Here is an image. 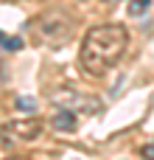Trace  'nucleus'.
<instances>
[{
  "mask_svg": "<svg viewBox=\"0 0 154 160\" xmlns=\"http://www.w3.org/2000/svg\"><path fill=\"white\" fill-rule=\"evenodd\" d=\"M107 3H118V0H107Z\"/></svg>",
  "mask_w": 154,
  "mask_h": 160,
  "instance_id": "nucleus-12",
  "label": "nucleus"
},
{
  "mask_svg": "<svg viewBox=\"0 0 154 160\" xmlns=\"http://www.w3.org/2000/svg\"><path fill=\"white\" fill-rule=\"evenodd\" d=\"M0 45H3L6 51H20V48H22V39H20V37H8V34L0 31Z\"/></svg>",
  "mask_w": 154,
  "mask_h": 160,
  "instance_id": "nucleus-6",
  "label": "nucleus"
},
{
  "mask_svg": "<svg viewBox=\"0 0 154 160\" xmlns=\"http://www.w3.org/2000/svg\"><path fill=\"white\" fill-rule=\"evenodd\" d=\"M17 110L34 112V110H36V101H34V98H22V96H20V98H17Z\"/></svg>",
  "mask_w": 154,
  "mask_h": 160,
  "instance_id": "nucleus-8",
  "label": "nucleus"
},
{
  "mask_svg": "<svg viewBox=\"0 0 154 160\" xmlns=\"http://www.w3.org/2000/svg\"><path fill=\"white\" fill-rule=\"evenodd\" d=\"M51 101L59 110H67V112H90V115H95V112L104 110L101 98H95L90 93H79V90H56L51 96Z\"/></svg>",
  "mask_w": 154,
  "mask_h": 160,
  "instance_id": "nucleus-2",
  "label": "nucleus"
},
{
  "mask_svg": "<svg viewBox=\"0 0 154 160\" xmlns=\"http://www.w3.org/2000/svg\"><path fill=\"white\" fill-rule=\"evenodd\" d=\"M39 31H42V37H45L53 48H59V42H65V39L70 37V31H73V20H70L65 11L53 8V11H45V14L39 17Z\"/></svg>",
  "mask_w": 154,
  "mask_h": 160,
  "instance_id": "nucleus-3",
  "label": "nucleus"
},
{
  "mask_svg": "<svg viewBox=\"0 0 154 160\" xmlns=\"http://www.w3.org/2000/svg\"><path fill=\"white\" fill-rule=\"evenodd\" d=\"M149 6H152V0H132L129 3V14L132 17H140V14L149 11Z\"/></svg>",
  "mask_w": 154,
  "mask_h": 160,
  "instance_id": "nucleus-7",
  "label": "nucleus"
},
{
  "mask_svg": "<svg viewBox=\"0 0 154 160\" xmlns=\"http://www.w3.org/2000/svg\"><path fill=\"white\" fill-rule=\"evenodd\" d=\"M140 155H143L146 160H154V143H146V146L140 149Z\"/></svg>",
  "mask_w": 154,
  "mask_h": 160,
  "instance_id": "nucleus-9",
  "label": "nucleus"
},
{
  "mask_svg": "<svg viewBox=\"0 0 154 160\" xmlns=\"http://www.w3.org/2000/svg\"><path fill=\"white\" fill-rule=\"evenodd\" d=\"M11 160H28V158H11Z\"/></svg>",
  "mask_w": 154,
  "mask_h": 160,
  "instance_id": "nucleus-11",
  "label": "nucleus"
},
{
  "mask_svg": "<svg viewBox=\"0 0 154 160\" xmlns=\"http://www.w3.org/2000/svg\"><path fill=\"white\" fill-rule=\"evenodd\" d=\"M126 45H129V34L118 22L90 28L81 39V51H79V65H81L84 76H93V79L107 76L109 68H115L118 59L123 56Z\"/></svg>",
  "mask_w": 154,
  "mask_h": 160,
  "instance_id": "nucleus-1",
  "label": "nucleus"
},
{
  "mask_svg": "<svg viewBox=\"0 0 154 160\" xmlns=\"http://www.w3.org/2000/svg\"><path fill=\"white\" fill-rule=\"evenodd\" d=\"M53 129H59V132H70V129H76V115L67 112V110H59V112L53 115Z\"/></svg>",
  "mask_w": 154,
  "mask_h": 160,
  "instance_id": "nucleus-5",
  "label": "nucleus"
},
{
  "mask_svg": "<svg viewBox=\"0 0 154 160\" xmlns=\"http://www.w3.org/2000/svg\"><path fill=\"white\" fill-rule=\"evenodd\" d=\"M39 132H42V121L39 118H20V121H8V124L0 127V141L6 146H17V143L39 138Z\"/></svg>",
  "mask_w": 154,
  "mask_h": 160,
  "instance_id": "nucleus-4",
  "label": "nucleus"
},
{
  "mask_svg": "<svg viewBox=\"0 0 154 160\" xmlns=\"http://www.w3.org/2000/svg\"><path fill=\"white\" fill-rule=\"evenodd\" d=\"M3 82H6V76H3V65H0V84H3Z\"/></svg>",
  "mask_w": 154,
  "mask_h": 160,
  "instance_id": "nucleus-10",
  "label": "nucleus"
}]
</instances>
